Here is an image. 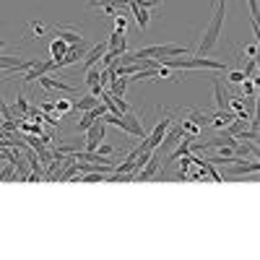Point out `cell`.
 Listing matches in <instances>:
<instances>
[{
  "mask_svg": "<svg viewBox=\"0 0 260 260\" xmlns=\"http://www.w3.org/2000/svg\"><path fill=\"white\" fill-rule=\"evenodd\" d=\"M226 167V172H229V175H257V169H260V164H257V159L255 161H234V164H224Z\"/></svg>",
  "mask_w": 260,
  "mask_h": 260,
  "instance_id": "ba28073f",
  "label": "cell"
},
{
  "mask_svg": "<svg viewBox=\"0 0 260 260\" xmlns=\"http://www.w3.org/2000/svg\"><path fill=\"white\" fill-rule=\"evenodd\" d=\"M39 110H42V112H55V102H52V99L42 102V104H39Z\"/></svg>",
  "mask_w": 260,
  "mask_h": 260,
  "instance_id": "4dcf8cb0",
  "label": "cell"
},
{
  "mask_svg": "<svg viewBox=\"0 0 260 260\" xmlns=\"http://www.w3.org/2000/svg\"><path fill=\"white\" fill-rule=\"evenodd\" d=\"M47 31V26L42 21H29V39H42Z\"/></svg>",
  "mask_w": 260,
  "mask_h": 260,
  "instance_id": "d6986e66",
  "label": "cell"
},
{
  "mask_svg": "<svg viewBox=\"0 0 260 260\" xmlns=\"http://www.w3.org/2000/svg\"><path fill=\"white\" fill-rule=\"evenodd\" d=\"M0 50H3V39H0Z\"/></svg>",
  "mask_w": 260,
  "mask_h": 260,
  "instance_id": "d6a6232c",
  "label": "cell"
},
{
  "mask_svg": "<svg viewBox=\"0 0 260 260\" xmlns=\"http://www.w3.org/2000/svg\"><path fill=\"white\" fill-rule=\"evenodd\" d=\"M242 96H257V83L252 78H245L242 81Z\"/></svg>",
  "mask_w": 260,
  "mask_h": 260,
  "instance_id": "7402d4cb",
  "label": "cell"
},
{
  "mask_svg": "<svg viewBox=\"0 0 260 260\" xmlns=\"http://www.w3.org/2000/svg\"><path fill=\"white\" fill-rule=\"evenodd\" d=\"M122 133L133 136V138H146V125L133 110H127L122 115Z\"/></svg>",
  "mask_w": 260,
  "mask_h": 260,
  "instance_id": "3957f363",
  "label": "cell"
},
{
  "mask_svg": "<svg viewBox=\"0 0 260 260\" xmlns=\"http://www.w3.org/2000/svg\"><path fill=\"white\" fill-rule=\"evenodd\" d=\"M55 37L65 39L68 45H78V42H83V37H81L78 29H73V26H57V29H55Z\"/></svg>",
  "mask_w": 260,
  "mask_h": 260,
  "instance_id": "7c38bea8",
  "label": "cell"
},
{
  "mask_svg": "<svg viewBox=\"0 0 260 260\" xmlns=\"http://www.w3.org/2000/svg\"><path fill=\"white\" fill-rule=\"evenodd\" d=\"M8 180L16 182V177H13V164H11V161H8V167L0 169V182H8Z\"/></svg>",
  "mask_w": 260,
  "mask_h": 260,
  "instance_id": "484cf974",
  "label": "cell"
},
{
  "mask_svg": "<svg viewBox=\"0 0 260 260\" xmlns=\"http://www.w3.org/2000/svg\"><path fill=\"white\" fill-rule=\"evenodd\" d=\"M99 76H102V68L99 65H91V68H86V86H96L99 83Z\"/></svg>",
  "mask_w": 260,
  "mask_h": 260,
  "instance_id": "ffe728a7",
  "label": "cell"
},
{
  "mask_svg": "<svg viewBox=\"0 0 260 260\" xmlns=\"http://www.w3.org/2000/svg\"><path fill=\"white\" fill-rule=\"evenodd\" d=\"M159 164H161V156L154 151V154H151V159H148V161H146L138 172H136V180H138V182H148V180H151V177H154L156 172H159Z\"/></svg>",
  "mask_w": 260,
  "mask_h": 260,
  "instance_id": "52a82bcc",
  "label": "cell"
},
{
  "mask_svg": "<svg viewBox=\"0 0 260 260\" xmlns=\"http://www.w3.org/2000/svg\"><path fill=\"white\" fill-rule=\"evenodd\" d=\"M89 52V45H86V39L83 42H78V45H71L68 47V52H65L60 60H55V71H60V68H68V65H76L78 60H83V55Z\"/></svg>",
  "mask_w": 260,
  "mask_h": 260,
  "instance_id": "7a4b0ae2",
  "label": "cell"
},
{
  "mask_svg": "<svg viewBox=\"0 0 260 260\" xmlns=\"http://www.w3.org/2000/svg\"><path fill=\"white\" fill-rule=\"evenodd\" d=\"M104 172H86L83 175V182H104Z\"/></svg>",
  "mask_w": 260,
  "mask_h": 260,
  "instance_id": "d4e9b609",
  "label": "cell"
},
{
  "mask_svg": "<svg viewBox=\"0 0 260 260\" xmlns=\"http://www.w3.org/2000/svg\"><path fill=\"white\" fill-rule=\"evenodd\" d=\"M213 99H216V110H226L229 94L221 89V78H213Z\"/></svg>",
  "mask_w": 260,
  "mask_h": 260,
  "instance_id": "4fadbf2b",
  "label": "cell"
},
{
  "mask_svg": "<svg viewBox=\"0 0 260 260\" xmlns=\"http://www.w3.org/2000/svg\"><path fill=\"white\" fill-rule=\"evenodd\" d=\"M16 110H18V115H21V117H24V115L29 112V102H26V96H24V94H18V96H16V104L11 107V112H16Z\"/></svg>",
  "mask_w": 260,
  "mask_h": 260,
  "instance_id": "44dd1931",
  "label": "cell"
},
{
  "mask_svg": "<svg viewBox=\"0 0 260 260\" xmlns=\"http://www.w3.org/2000/svg\"><path fill=\"white\" fill-rule=\"evenodd\" d=\"M68 47H71V45H68L65 39L55 37V39H52V45H50V57H52V60H60L65 52H68Z\"/></svg>",
  "mask_w": 260,
  "mask_h": 260,
  "instance_id": "2e32d148",
  "label": "cell"
},
{
  "mask_svg": "<svg viewBox=\"0 0 260 260\" xmlns=\"http://www.w3.org/2000/svg\"><path fill=\"white\" fill-rule=\"evenodd\" d=\"M115 29H117V31H122V34L127 31V18L122 16V11H120V13L115 16Z\"/></svg>",
  "mask_w": 260,
  "mask_h": 260,
  "instance_id": "4316f807",
  "label": "cell"
},
{
  "mask_svg": "<svg viewBox=\"0 0 260 260\" xmlns=\"http://www.w3.org/2000/svg\"><path fill=\"white\" fill-rule=\"evenodd\" d=\"M226 81H229V83H242V81H245V73H242V71H232Z\"/></svg>",
  "mask_w": 260,
  "mask_h": 260,
  "instance_id": "f546056e",
  "label": "cell"
},
{
  "mask_svg": "<svg viewBox=\"0 0 260 260\" xmlns=\"http://www.w3.org/2000/svg\"><path fill=\"white\" fill-rule=\"evenodd\" d=\"M104 52H107V42H99V45H94L89 52L83 55V68H91V65H96Z\"/></svg>",
  "mask_w": 260,
  "mask_h": 260,
  "instance_id": "8fae6325",
  "label": "cell"
},
{
  "mask_svg": "<svg viewBox=\"0 0 260 260\" xmlns=\"http://www.w3.org/2000/svg\"><path fill=\"white\" fill-rule=\"evenodd\" d=\"M127 8L133 11V16H136V21H138V26H141V31H146V29H148V24H151L148 8H146V6H141L138 0H130V3H127Z\"/></svg>",
  "mask_w": 260,
  "mask_h": 260,
  "instance_id": "9c48e42d",
  "label": "cell"
},
{
  "mask_svg": "<svg viewBox=\"0 0 260 260\" xmlns=\"http://www.w3.org/2000/svg\"><path fill=\"white\" fill-rule=\"evenodd\" d=\"M96 104H99V96L86 94V96H81V99L73 102V112H86V110H91V107H96Z\"/></svg>",
  "mask_w": 260,
  "mask_h": 260,
  "instance_id": "5bb4252c",
  "label": "cell"
},
{
  "mask_svg": "<svg viewBox=\"0 0 260 260\" xmlns=\"http://www.w3.org/2000/svg\"><path fill=\"white\" fill-rule=\"evenodd\" d=\"M182 161H180V172H177V180H187V169H190V164H192V159H190V154H185V156H180Z\"/></svg>",
  "mask_w": 260,
  "mask_h": 260,
  "instance_id": "603a6c76",
  "label": "cell"
},
{
  "mask_svg": "<svg viewBox=\"0 0 260 260\" xmlns=\"http://www.w3.org/2000/svg\"><path fill=\"white\" fill-rule=\"evenodd\" d=\"M255 71H257V57H247V68L242 71L245 78H255Z\"/></svg>",
  "mask_w": 260,
  "mask_h": 260,
  "instance_id": "cb8c5ba5",
  "label": "cell"
},
{
  "mask_svg": "<svg viewBox=\"0 0 260 260\" xmlns=\"http://www.w3.org/2000/svg\"><path fill=\"white\" fill-rule=\"evenodd\" d=\"M242 55H247V57H257V39L242 47Z\"/></svg>",
  "mask_w": 260,
  "mask_h": 260,
  "instance_id": "f1b7e54d",
  "label": "cell"
},
{
  "mask_svg": "<svg viewBox=\"0 0 260 260\" xmlns=\"http://www.w3.org/2000/svg\"><path fill=\"white\" fill-rule=\"evenodd\" d=\"M11 164H13V169L18 172V180H21V182H29V175H31V172H29V164H26V159H21V156H16V154H13Z\"/></svg>",
  "mask_w": 260,
  "mask_h": 260,
  "instance_id": "9a60e30c",
  "label": "cell"
},
{
  "mask_svg": "<svg viewBox=\"0 0 260 260\" xmlns=\"http://www.w3.org/2000/svg\"><path fill=\"white\" fill-rule=\"evenodd\" d=\"M219 3H226V0H219Z\"/></svg>",
  "mask_w": 260,
  "mask_h": 260,
  "instance_id": "836d02e7",
  "label": "cell"
},
{
  "mask_svg": "<svg viewBox=\"0 0 260 260\" xmlns=\"http://www.w3.org/2000/svg\"><path fill=\"white\" fill-rule=\"evenodd\" d=\"M112 151H115L112 143H104V141H102V143L96 146V154H99V156H112Z\"/></svg>",
  "mask_w": 260,
  "mask_h": 260,
  "instance_id": "83f0119b",
  "label": "cell"
},
{
  "mask_svg": "<svg viewBox=\"0 0 260 260\" xmlns=\"http://www.w3.org/2000/svg\"><path fill=\"white\" fill-rule=\"evenodd\" d=\"M127 83H130V78L127 76H112V81L107 83V91H110L112 96H125V91H127Z\"/></svg>",
  "mask_w": 260,
  "mask_h": 260,
  "instance_id": "30bf717a",
  "label": "cell"
},
{
  "mask_svg": "<svg viewBox=\"0 0 260 260\" xmlns=\"http://www.w3.org/2000/svg\"><path fill=\"white\" fill-rule=\"evenodd\" d=\"M55 71V60H34V65L24 73V83H34L39 76H45V73H52Z\"/></svg>",
  "mask_w": 260,
  "mask_h": 260,
  "instance_id": "277c9868",
  "label": "cell"
},
{
  "mask_svg": "<svg viewBox=\"0 0 260 260\" xmlns=\"http://www.w3.org/2000/svg\"><path fill=\"white\" fill-rule=\"evenodd\" d=\"M34 65V60H24V57H16V55H0V71H29Z\"/></svg>",
  "mask_w": 260,
  "mask_h": 260,
  "instance_id": "8992f818",
  "label": "cell"
},
{
  "mask_svg": "<svg viewBox=\"0 0 260 260\" xmlns=\"http://www.w3.org/2000/svg\"><path fill=\"white\" fill-rule=\"evenodd\" d=\"M73 112V99H57L55 102V115L65 117V115H71Z\"/></svg>",
  "mask_w": 260,
  "mask_h": 260,
  "instance_id": "ac0fdd59",
  "label": "cell"
},
{
  "mask_svg": "<svg viewBox=\"0 0 260 260\" xmlns=\"http://www.w3.org/2000/svg\"><path fill=\"white\" fill-rule=\"evenodd\" d=\"M190 50L187 47H180V45H159V57L156 60H161V57H175V55H187Z\"/></svg>",
  "mask_w": 260,
  "mask_h": 260,
  "instance_id": "e0dca14e",
  "label": "cell"
},
{
  "mask_svg": "<svg viewBox=\"0 0 260 260\" xmlns=\"http://www.w3.org/2000/svg\"><path fill=\"white\" fill-rule=\"evenodd\" d=\"M37 83H39V86H45L47 91H62V94H73V91H76V86L65 83V81H60V78H52L50 73L39 76V78H37Z\"/></svg>",
  "mask_w": 260,
  "mask_h": 260,
  "instance_id": "5b68a950",
  "label": "cell"
},
{
  "mask_svg": "<svg viewBox=\"0 0 260 260\" xmlns=\"http://www.w3.org/2000/svg\"><path fill=\"white\" fill-rule=\"evenodd\" d=\"M224 16H226V3H216V11H213V16H211V21H208L203 37H201V45H198V50H195V55L203 57V55H211V52H213V47L219 45V37H221Z\"/></svg>",
  "mask_w": 260,
  "mask_h": 260,
  "instance_id": "6da1fadb",
  "label": "cell"
},
{
  "mask_svg": "<svg viewBox=\"0 0 260 260\" xmlns=\"http://www.w3.org/2000/svg\"><path fill=\"white\" fill-rule=\"evenodd\" d=\"M138 3L146 8H156V6H161V0H138Z\"/></svg>",
  "mask_w": 260,
  "mask_h": 260,
  "instance_id": "1f68e13d",
  "label": "cell"
}]
</instances>
